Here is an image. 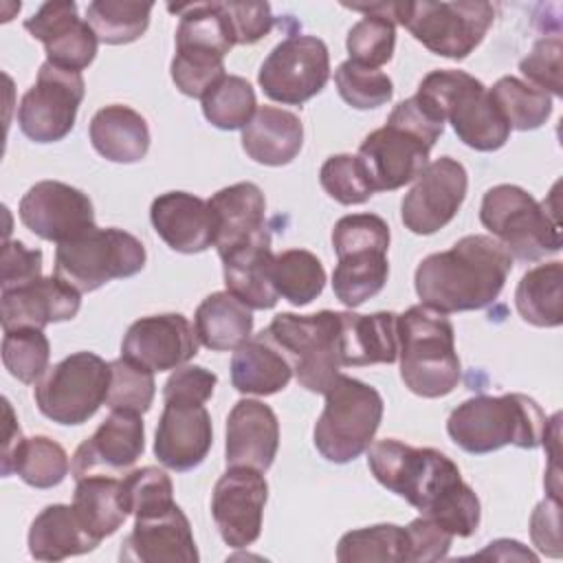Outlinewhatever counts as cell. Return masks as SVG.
Instances as JSON below:
<instances>
[{"label": "cell", "mask_w": 563, "mask_h": 563, "mask_svg": "<svg viewBox=\"0 0 563 563\" xmlns=\"http://www.w3.org/2000/svg\"><path fill=\"white\" fill-rule=\"evenodd\" d=\"M367 466L380 486L453 537H471L479 528V499L462 479L457 464L442 451L385 438L369 444Z\"/></svg>", "instance_id": "1"}, {"label": "cell", "mask_w": 563, "mask_h": 563, "mask_svg": "<svg viewBox=\"0 0 563 563\" xmlns=\"http://www.w3.org/2000/svg\"><path fill=\"white\" fill-rule=\"evenodd\" d=\"M341 312L321 310L314 314L279 312L273 317L266 336L288 358L299 385L325 394L341 374Z\"/></svg>", "instance_id": "10"}, {"label": "cell", "mask_w": 563, "mask_h": 563, "mask_svg": "<svg viewBox=\"0 0 563 563\" xmlns=\"http://www.w3.org/2000/svg\"><path fill=\"white\" fill-rule=\"evenodd\" d=\"M273 257L268 229L220 257L227 290L251 310H268L279 299L271 282Z\"/></svg>", "instance_id": "28"}, {"label": "cell", "mask_w": 563, "mask_h": 563, "mask_svg": "<svg viewBox=\"0 0 563 563\" xmlns=\"http://www.w3.org/2000/svg\"><path fill=\"white\" fill-rule=\"evenodd\" d=\"M73 508L90 537L97 541L114 534L130 515L121 477L88 475L77 479Z\"/></svg>", "instance_id": "35"}, {"label": "cell", "mask_w": 563, "mask_h": 563, "mask_svg": "<svg viewBox=\"0 0 563 563\" xmlns=\"http://www.w3.org/2000/svg\"><path fill=\"white\" fill-rule=\"evenodd\" d=\"M515 306L521 319L537 328L563 323V264L548 262L530 268L515 290Z\"/></svg>", "instance_id": "37"}, {"label": "cell", "mask_w": 563, "mask_h": 563, "mask_svg": "<svg viewBox=\"0 0 563 563\" xmlns=\"http://www.w3.org/2000/svg\"><path fill=\"white\" fill-rule=\"evenodd\" d=\"M292 378V367L282 350L266 336H251L231 356V383L240 394L273 396Z\"/></svg>", "instance_id": "32"}, {"label": "cell", "mask_w": 563, "mask_h": 563, "mask_svg": "<svg viewBox=\"0 0 563 563\" xmlns=\"http://www.w3.org/2000/svg\"><path fill=\"white\" fill-rule=\"evenodd\" d=\"M167 9L180 15L176 29V51H200L224 57L235 46L224 2L169 4Z\"/></svg>", "instance_id": "36"}, {"label": "cell", "mask_w": 563, "mask_h": 563, "mask_svg": "<svg viewBox=\"0 0 563 563\" xmlns=\"http://www.w3.org/2000/svg\"><path fill=\"white\" fill-rule=\"evenodd\" d=\"M561 501L554 497L543 499L530 517L532 543L548 556H561Z\"/></svg>", "instance_id": "56"}, {"label": "cell", "mask_w": 563, "mask_h": 563, "mask_svg": "<svg viewBox=\"0 0 563 563\" xmlns=\"http://www.w3.org/2000/svg\"><path fill=\"white\" fill-rule=\"evenodd\" d=\"M334 84L341 99L356 110H372L385 106L394 97L391 79L378 70L345 59L334 70Z\"/></svg>", "instance_id": "46"}, {"label": "cell", "mask_w": 563, "mask_h": 563, "mask_svg": "<svg viewBox=\"0 0 563 563\" xmlns=\"http://www.w3.org/2000/svg\"><path fill=\"white\" fill-rule=\"evenodd\" d=\"M407 563H431L449 554L453 534L433 519L420 515L407 526Z\"/></svg>", "instance_id": "54"}, {"label": "cell", "mask_w": 563, "mask_h": 563, "mask_svg": "<svg viewBox=\"0 0 563 563\" xmlns=\"http://www.w3.org/2000/svg\"><path fill=\"white\" fill-rule=\"evenodd\" d=\"M468 189L464 165L451 156L431 161L400 202V220L416 235H431L444 229L460 211Z\"/></svg>", "instance_id": "16"}, {"label": "cell", "mask_w": 563, "mask_h": 563, "mask_svg": "<svg viewBox=\"0 0 563 563\" xmlns=\"http://www.w3.org/2000/svg\"><path fill=\"white\" fill-rule=\"evenodd\" d=\"M341 363L374 365L398 361V314L341 312Z\"/></svg>", "instance_id": "31"}, {"label": "cell", "mask_w": 563, "mask_h": 563, "mask_svg": "<svg viewBox=\"0 0 563 563\" xmlns=\"http://www.w3.org/2000/svg\"><path fill=\"white\" fill-rule=\"evenodd\" d=\"M123 497L130 515L147 517L174 506V486L169 475L156 466H143L121 477Z\"/></svg>", "instance_id": "49"}, {"label": "cell", "mask_w": 563, "mask_h": 563, "mask_svg": "<svg viewBox=\"0 0 563 563\" xmlns=\"http://www.w3.org/2000/svg\"><path fill=\"white\" fill-rule=\"evenodd\" d=\"M209 207L216 218L213 246L220 257L266 231V198L255 183H235L216 191Z\"/></svg>", "instance_id": "27"}, {"label": "cell", "mask_w": 563, "mask_h": 563, "mask_svg": "<svg viewBox=\"0 0 563 563\" xmlns=\"http://www.w3.org/2000/svg\"><path fill=\"white\" fill-rule=\"evenodd\" d=\"M70 471V460L64 446L48 435L24 438L15 451L7 477L18 473L24 484L33 488H53L64 482Z\"/></svg>", "instance_id": "41"}, {"label": "cell", "mask_w": 563, "mask_h": 563, "mask_svg": "<svg viewBox=\"0 0 563 563\" xmlns=\"http://www.w3.org/2000/svg\"><path fill=\"white\" fill-rule=\"evenodd\" d=\"M119 559L141 563H196L200 556L191 523L183 508L174 504L165 512L136 517L132 532L121 545Z\"/></svg>", "instance_id": "24"}, {"label": "cell", "mask_w": 563, "mask_h": 563, "mask_svg": "<svg viewBox=\"0 0 563 563\" xmlns=\"http://www.w3.org/2000/svg\"><path fill=\"white\" fill-rule=\"evenodd\" d=\"M145 451L143 416L132 411H110V416L84 440L73 460L70 475L77 479L88 475H123L136 464Z\"/></svg>", "instance_id": "19"}, {"label": "cell", "mask_w": 563, "mask_h": 563, "mask_svg": "<svg viewBox=\"0 0 563 563\" xmlns=\"http://www.w3.org/2000/svg\"><path fill=\"white\" fill-rule=\"evenodd\" d=\"M156 394L154 372L136 365L128 358H117L110 363V387L106 396V405L110 411H132L145 413L152 407Z\"/></svg>", "instance_id": "45"}, {"label": "cell", "mask_w": 563, "mask_h": 563, "mask_svg": "<svg viewBox=\"0 0 563 563\" xmlns=\"http://www.w3.org/2000/svg\"><path fill=\"white\" fill-rule=\"evenodd\" d=\"M407 528L396 523H376L358 530H350L339 539L336 561H407Z\"/></svg>", "instance_id": "42"}, {"label": "cell", "mask_w": 563, "mask_h": 563, "mask_svg": "<svg viewBox=\"0 0 563 563\" xmlns=\"http://www.w3.org/2000/svg\"><path fill=\"white\" fill-rule=\"evenodd\" d=\"M2 405H4V438H2V457H0V471L2 475L7 477V471H9V464L15 455V451L20 449L22 444V431H20V424L15 420V413H13V407L7 398H2Z\"/></svg>", "instance_id": "57"}, {"label": "cell", "mask_w": 563, "mask_h": 563, "mask_svg": "<svg viewBox=\"0 0 563 563\" xmlns=\"http://www.w3.org/2000/svg\"><path fill=\"white\" fill-rule=\"evenodd\" d=\"M303 145L301 119L284 108L260 106L242 128V150L260 165H288Z\"/></svg>", "instance_id": "29"}, {"label": "cell", "mask_w": 563, "mask_h": 563, "mask_svg": "<svg viewBox=\"0 0 563 563\" xmlns=\"http://www.w3.org/2000/svg\"><path fill=\"white\" fill-rule=\"evenodd\" d=\"M561 55H563V42L559 35H545L534 42L532 51L519 62L521 75L532 84L534 88L548 92L550 97L563 95L561 84Z\"/></svg>", "instance_id": "51"}, {"label": "cell", "mask_w": 563, "mask_h": 563, "mask_svg": "<svg viewBox=\"0 0 563 563\" xmlns=\"http://www.w3.org/2000/svg\"><path fill=\"white\" fill-rule=\"evenodd\" d=\"M29 552L37 561H62L92 552L99 541L86 532L73 506H46L29 528Z\"/></svg>", "instance_id": "33"}, {"label": "cell", "mask_w": 563, "mask_h": 563, "mask_svg": "<svg viewBox=\"0 0 563 563\" xmlns=\"http://www.w3.org/2000/svg\"><path fill=\"white\" fill-rule=\"evenodd\" d=\"M88 136L97 154L112 163H139L150 150V128L145 117L123 103H110L97 110Z\"/></svg>", "instance_id": "30"}, {"label": "cell", "mask_w": 563, "mask_h": 563, "mask_svg": "<svg viewBox=\"0 0 563 563\" xmlns=\"http://www.w3.org/2000/svg\"><path fill=\"white\" fill-rule=\"evenodd\" d=\"M512 268L510 253L490 235H464L449 251L424 257L413 286L420 301L442 314L490 306Z\"/></svg>", "instance_id": "2"}, {"label": "cell", "mask_w": 563, "mask_h": 563, "mask_svg": "<svg viewBox=\"0 0 563 563\" xmlns=\"http://www.w3.org/2000/svg\"><path fill=\"white\" fill-rule=\"evenodd\" d=\"M18 213L31 233L55 244L79 238L97 227L88 194L59 180H40L29 187L20 200Z\"/></svg>", "instance_id": "18"}, {"label": "cell", "mask_w": 563, "mask_h": 563, "mask_svg": "<svg viewBox=\"0 0 563 563\" xmlns=\"http://www.w3.org/2000/svg\"><path fill=\"white\" fill-rule=\"evenodd\" d=\"M211 444L213 427L205 405L165 402L154 438V455L163 466L176 473L191 471L202 464Z\"/></svg>", "instance_id": "23"}, {"label": "cell", "mask_w": 563, "mask_h": 563, "mask_svg": "<svg viewBox=\"0 0 563 563\" xmlns=\"http://www.w3.org/2000/svg\"><path fill=\"white\" fill-rule=\"evenodd\" d=\"M200 101L205 119L218 130H242L257 110L255 90L240 75H224Z\"/></svg>", "instance_id": "43"}, {"label": "cell", "mask_w": 563, "mask_h": 563, "mask_svg": "<svg viewBox=\"0 0 563 563\" xmlns=\"http://www.w3.org/2000/svg\"><path fill=\"white\" fill-rule=\"evenodd\" d=\"M235 44H255L273 29V11L268 2H224Z\"/></svg>", "instance_id": "55"}, {"label": "cell", "mask_w": 563, "mask_h": 563, "mask_svg": "<svg viewBox=\"0 0 563 563\" xmlns=\"http://www.w3.org/2000/svg\"><path fill=\"white\" fill-rule=\"evenodd\" d=\"M279 449V422L275 411L253 398H242L227 416V466H249L266 473Z\"/></svg>", "instance_id": "25"}, {"label": "cell", "mask_w": 563, "mask_h": 563, "mask_svg": "<svg viewBox=\"0 0 563 563\" xmlns=\"http://www.w3.org/2000/svg\"><path fill=\"white\" fill-rule=\"evenodd\" d=\"M152 2L132 0H95L86 9V22L103 44L136 42L150 26Z\"/></svg>", "instance_id": "40"}, {"label": "cell", "mask_w": 563, "mask_h": 563, "mask_svg": "<svg viewBox=\"0 0 563 563\" xmlns=\"http://www.w3.org/2000/svg\"><path fill=\"white\" fill-rule=\"evenodd\" d=\"M319 183L323 191L341 205H363L376 194L361 158L354 154L328 156L321 165Z\"/></svg>", "instance_id": "48"}, {"label": "cell", "mask_w": 563, "mask_h": 563, "mask_svg": "<svg viewBox=\"0 0 563 563\" xmlns=\"http://www.w3.org/2000/svg\"><path fill=\"white\" fill-rule=\"evenodd\" d=\"M145 246L132 233L92 227L57 244L55 275L79 292H92L112 279L132 277L145 266Z\"/></svg>", "instance_id": "12"}, {"label": "cell", "mask_w": 563, "mask_h": 563, "mask_svg": "<svg viewBox=\"0 0 563 563\" xmlns=\"http://www.w3.org/2000/svg\"><path fill=\"white\" fill-rule=\"evenodd\" d=\"M398 361L400 378L411 394L422 398L451 394L462 378V365L449 317L424 303L398 314Z\"/></svg>", "instance_id": "5"}, {"label": "cell", "mask_w": 563, "mask_h": 563, "mask_svg": "<svg viewBox=\"0 0 563 563\" xmlns=\"http://www.w3.org/2000/svg\"><path fill=\"white\" fill-rule=\"evenodd\" d=\"M150 220L158 238L176 253H202L213 246L216 218L209 200L187 191H167L154 198Z\"/></svg>", "instance_id": "26"}, {"label": "cell", "mask_w": 563, "mask_h": 563, "mask_svg": "<svg viewBox=\"0 0 563 563\" xmlns=\"http://www.w3.org/2000/svg\"><path fill=\"white\" fill-rule=\"evenodd\" d=\"M548 418L539 402L526 394L473 396L457 405L449 420V438L466 453L484 455L508 444L541 446Z\"/></svg>", "instance_id": "4"}, {"label": "cell", "mask_w": 563, "mask_h": 563, "mask_svg": "<svg viewBox=\"0 0 563 563\" xmlns=\"http://www.w3.org/2000/svg\"><path fill=\"white\" fill-rule=\"evenodd\" d=\"M218 385V376L202 365H180L163 385L165 402L205 405Z\"/></svg>", "instance_id": "52"}, {"label": "cell", "mask_w": 563, "mask_h": 563, "mask_svg": "<svg viewBox=\"0 0 563 563\" xmlns=\"http://www.w3.org/2000/svg\"><path fill=\"white\" fill-rule=\"evenodd\" d=\"M268 484L262 471L229 466L213 486L211 517L229 548H249L262 532Z\"/></svg>", "instance_id": "17"}, {"label": "cell", "mask_w": 563, "mask_h": 563, "mask_svg": "<svg viewBox=\"0 0 563 563\" xmlns=\"http://www.w3.org/2000/svg\"><path fill=\"white\" fill-rule=\"evenodd\" d=\"M413 97L435 119L449 121L457 139L477 152H495L510 136V125L493 103L488 88L464 70H431Z\"/></svg>", "instance_id": "6"}, {"label": "cell", "mask_w": 563, "mask_h": 563, "mask_svg": "<svg viewBox=\"0 0 563 563\" xmlns=\"http://www.w3.org/2000/svg\"><path fill=\"white\" fill-rule=\"evenodd\" d=\"M198 354L196 328L180 312L136 319L121 343V356L152 372L187 365Z\"/></svg>", "instance_id": "20"}, {"label": "cell", "mask_w": 563, "mask_h": 563, "mask_svg": "<svg viewBox=\"0 0 563 563\" xmlns=\"http://www.w3.org/2000/svg\"><path fill=\"white\" fill-rule=\"evenodd\" d=\"M488 95L510 130H537L552 114V97L519 77H499Z\"/></svg>", "instance_id": "39"}, {"label": "cell", "mask_w": 563, "mask_h": 563, "mask_svg": "<svg viewBox=\"0 0 563 563\" xmlns=\"http://www.w3.org/2000/svg\"><path fill=\"white\" fill-rule=\"evenodd\" d=\"M271 282L279 297L292 306H308L325 286V268L319 257L306 249H288L273 257Z\"/></svg>", "instance_id": "38"}, {"label": "cell", "mask_w": 563, "mask_h": 563, "mask_svg": "<svg viewBox=\"0 0 563 563\" xmlns=\"http://www.w3.org/2000/svg\"><path fill=\"white\" fill-rule=\"evenodd\" d=\"M332 246L339 257L332 290L343 306L358 308L383 290L389 275V227L380 216H343L332 229Z\"/></svg>", "instance_id": "8"}, {"label": "cell", "mask_w": 563, "mask_h": 563, "mask_svg": "<svg viewBox=\"0 0 563 563\" xmlns=\"http://www.w3.org/2000/svg\"><path fill=\"white\" fill-rule=\"evenodd\" d=\"M330 79V53L317 35H288L262 62L257 84L264 95L286 106H301Z\"/></svg>", "instance_id": "14"}, {"label": "cell", "mask_w": 563, "mask_h": 563, "mask_svg": "<svg viewBox=\"0 0 563 563\" xmlns=\"http://www.w3.org/2000/svg\"><path fill=\"white\" fill-rule=\"evenodd\" d=\"M198 341L213 352L238 350L253 334V312L229 290L207 295L194 314Z\"/></svg>", "instance_id": "34"}, {"label": "cell", "mask_w": 563, "mask_h": 563, "mask_svg": "<svg viewBox=\"0 0 563 563\" xmlns=\"http://www.w3.org/2000/svg\"><path fill=\"white\" fill-rule=\"evenodd\" d=\"M51 361V343L40 328L7 330L2 339L4 369L24 385L37 383Z\"/></svg>", "instance_id": "44"}, {"label": "cell", "mask_w": 563, "mask_h": 563, "mask_svg": "<svg viewBox=\"0 0 563 563\" xmlns=\"http://www.w3.org/2000/svg\"><path fill=\"white\" fill-rule=\"evenodd\" d=\"M444 123L416 97L400 101L387 123L369 132L358 145V158L374 191H394L416 180L429 165V154L442 136Z\"/></svg>", "instance_id": "3"}, {"label": "cell", "mask_w": 563, "mask_h": 563, "mask_svg": "<svg viewBox=\"0 0 563 563\" xmlns=\"http://www.w3.org/2000/svg\"><path fill=\"white\" fill-rule=\"evenodd\" d=\"M84 92L81 73L44 62L35 84L24 92L18 106V125L22 134L35 143H55L68 136L75 128Z\"/></svg>", "instance_id": "15"}, {"label": "cell", "mask_w": 563, "mask_h": 563, "mask_svg": "<svg viewBox=\"0 0 563 563\" xmlns=\"http://www.w3.org/2000/svg\"><path fill=\"white\" fill-rule=\"evenodd\" d=\"M42 277V251L26 249L20 240H4L0 251V290L20 288Z\"/></svg>", "instance_id": "53"}, {"label": "cell", "mask_w": 563, "mask_h": 563, "mask_svg": "<svg viewBox=\"0 0 563 563\" xmlns=\"http://www.w3.org/2000/svg\"><path fill=\"white\" fill-rule=\"evenodd\" d=\"M479 222L519 262H539L561 251L556 207L534 200L519 185L490 187L479 207Z\"/></svg>", "instance_id": "7"}, {"label": "cell", "mask_w": 563, "mask_h": 563, "mask_svg": "<svg viewBox=\"0 0 563 563\" xmlns=\"http://www.w3.org/2000/svg\"><path fill=\"white\" fill-rule=\"evenodd\" d=\"M110 363L95 352H75L37 380L33 398L42 416L57 424H84L106 402Z\"/></svg>", "instance_id": "13"}, {"label": "cell", "mask_w": 563, "mask_h": 563, "mask_svg": "<svg viewBox=\"0 0 563 563\" xmlns=\"http://www.w3.org/2000/svg\"><path fill=\"white\" fill-rule=\"evenodd\" d=\"M323 396L325 405L312 431L314 446L328 462L347 464L374 442L385 409L383 396L345 374H339Z\"/></svg>", "instance_id": "9"}, {"label": "cell", "mask_w": 563, "mask_h": 563, "mask_svg": "<svg viewBox=\"0 0 563 563\" xmlns=\"http://www.w3.org/2000/svg\"><path fill=\"white\" fill-rule=\"evenodd\" d=\"M345 46L352 62L367 68H380L394 55L396 24L385 15L367 13L347 31Z\"/></svg>", "instance_id": "47"}, {"label": "cell", "mask_w": 563, "mask_h": 563, "mask_svg": "<svg viewBox=\"0 0 563 563\" xmlns=\"http://www.w3.org/2000/svg\"><path fill=\"white\" fill-rule=\"evenodd\" d=\"M169 73L176 88L194 99H202L227 75L222 55L200 51H176Z\"/></svg>", "instance_id": "50"}, {"label": "cell", "mask_w": 563, "mask_h": 563, "mask_svg": "<svg viewBox=\"0 0 563 563\" xmlns=\"http://www.w3.org/2000/svg\"><path fill=\"white\" fill-rule=\"evenodd\" d=\"M24 29L44 44L46 62L53 66L81 73L97 55L99 40L92 26L79 18L77 4L70 0L44 2L24 20Z\"/></svg>", "instance_id": "21"}, {"label": "cell", "mask_w": 563, "mask_h": 563, "mask_svg": "<svg viewBox=\"0 0 563 563\" xmlns=\"http://www.w3.org/2000/svg\"><path fill=\"white\" fill-rule=\"evenodd\" d=\"M495 7L484 0L391 2V22L402 24L427 51L449 57H468L488 33Z\"/></svg>", "instance_id": "11"}, {"label": "cell", "mask_w": 563, "mask_h": 563, "mask_svg": "<svg viewBox=\"0 0 563 563\" xmlns=\"http://www.w3.org/2000/svg\"><path fill=\"white\" fill-rule=\"evenodd\" d=\"M81 308V292L62 282L57 275L37 277L20 288L0 290L2 330L40 328L70 321Z\"/></svg>", "instance_id": "22"}]
</instances>
